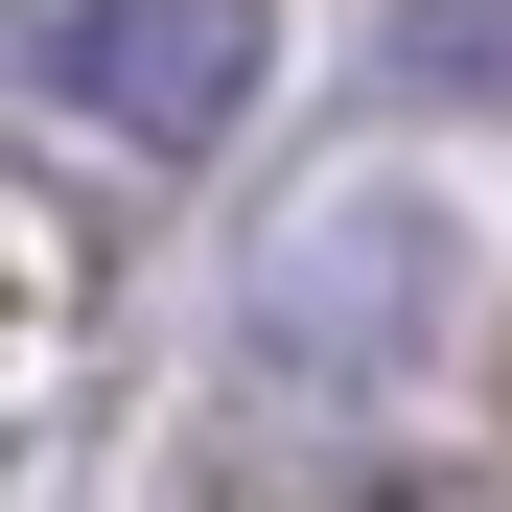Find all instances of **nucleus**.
<instances>
[{"label": "nucleus", "instance_id": "obj_1", "mask_svg": "<svg viewBox=\"0 0 512 512\" xmlns=\"http://www.w3.org/2000/svg\"><path fill=\"white\" fill-rule=\"evenodd\" d=\"M24 70H47V117H94L140 163H210L256 117V70H280V0H47Z\"/></svg>", "mask_w": 512, "mask_h": 512}, {"label": "nucleus", "instance_id": "obj_2", "mask_svg": "<svg viewBox=\"0 0 512 512\" xmlns=\"http://www.w3.org/2000/svg\"><path fill=\"white\" fill-rule=\"evenodd\" d=\"M256 326H280L303 373H396L419 326H443V233H419L396 187H350V210H303V233H280V280H256Z\"/></svg>", "mask_w": 512, "mask_h": 512}, {"label": "nucleus", "instance_id": "obj_3", "mask_svg": "<svg viewBox=\"0 0 512 512\" xmlns=\"http://www.w3.org/2000/svg\"><path fill=\"white\" fill-rule=\"evenodd\" d=\"M396 94H443V117H512V0H396Z\"/></svg>", "mask_w": 512, "mask_h": 512}]
</instances>
